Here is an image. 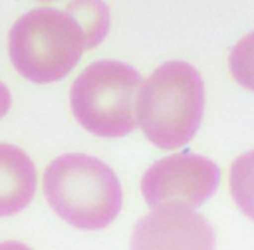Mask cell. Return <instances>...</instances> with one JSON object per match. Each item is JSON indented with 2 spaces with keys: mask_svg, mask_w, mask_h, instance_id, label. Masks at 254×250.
Listing matches in <instances>:
<instances>
[{
  "mask_svg": "<svg viewBox=\"0 0 254 250\" xmlns=\"http://www.w3.org/2000/svg\"><path fill=\"white\" fill-rule=\"evenodd\" d=\"M137 124L147 140L163 150L187 145L204 112V83L184 60H170L142 81L137 94Z\"/></svg>",
  "mask_w": 254,
  "mask_h": 250,
  "instance_id": "6da1fadb",
  "label": "cell"
},
{
  "mask_svg": "<svg viewBox=\"0 0 254 250\" xmlns=\"http://www.w3.org/2000/svg\"><path fill=\"white\" fill-rule=\"evenodd\" d=\"M44 194L54 212L80 230H102L118 217L123 190L106 162L87 153H64L44 174Z\"/></svg>",
  "mask_w": 254,
  "mask_h": 250,
  "instance_id": "7a4b0ae2",
  "label": "cell"
},
{
  "mask_svg": "<svg viewBox=\"0 0 254 250\" xmlns=\"http://www.w3.org/2000/svg\"><path fill=\"white\" fill-rule=\"evenodd\" d=\"M85 50L80 24L51 7L21 16L9 31V55L16 71L33 83H54L71 73Z\"/></svg>",
  "mask_w": 254,
  "mask_h": 250,
  "instance_id": "3957f363",
  "label": "cell"
},
{
  "mask_svg": "<svg viewBox=\"0 0 254 250\" xmlns=\"http://www.w3.org/2000/svg\"><path fill=\"white\" fill-rule=\"evenodd\" d=\"M142 76L120 60H97L74 80L69 92L76 121L95 137L121 138L137 128Z\"/></svg>",
  "mask_w": 254,
  "mask_h": 250,
  "instance_id": "277c9868",
  "label": "cell"
},
{
  "mask_svg": "<svg viewBox=\"0 0 254 250\" xmlns=\"http://www.w3.org/2000/svg\"><path fill=\"white\" fill-rule=\"evenodd\" d=\"M220 167L197 153H173L154 162L142 176V195L151 207L202 205L220 185Z\"/></svg>",
  "mask_w": 254,
  "mask_h": 250,
  "instance_id": "5b68a950",
  "label": "cell"
},
{
  "mask_svg": "<svg viewBox=\"0 0 254 250\" xmlns=\"http://www.w3.org/2000/svg\"><path fill=\"white\" fill-rule=\"evenodd\" d=\"M131 250H214V231L195 210L164 203L135 224Z\"/></svg>",
  "mask_w": 254,
  "mask_h": 250,
  "instance_id": "8992f818",
  "label": "cell"
},
{
  "mask_svg": "<svg viewBox=\"0 0 254 250\" xmlns=\"http://www.w3.org/2000/svg\"><path fill=\"white\" fill-rule=\"evenodd\" d=\"M37 188V169L24 150L0 144V217L30 205Z\"/></svg>",
  "mask_w": 254,
  "mask_h": 250,
  "instance_id": "52a82bcc",
  "label": "cell"
},
{
  "mask_svg": "<svg viewBox=\"0 0 254 250\" xmlns=\"http://www.w3.org/2000/svg\"><path fill=\"white\" fill-rule=\"evenodd\" d=\"M66 12L80 24L85 35V50L94 49L109 30V9L102 0H73Z\"/></svg>",
  "mask_w": 254,
  "mask_h": 250,
  "instance_id": "ba28073f",
  "label": "cell"
},
{
  "mask_svg": "<svg viewBox=\"0 0 254 250\" xmlns=\"http://www.w3.org/2000/svg\"><path fill=\"white\" fill-rule=\"evenodd\" d=\"M230 194L239 209L254 221V150L239 155L232 164Z\"/></svg>",
  "mask_w": 254,
  "mask_h": 250,
  "instance_id": "9c48e42d",
  "label": "cell"
},
{
  "mask_svg": "<svg viewBox=\"0 0 254 250\" xmlns=\"http://www.w3.org/2000/svg\"><path fill=\"white\" fill-rule=\"evenodd\" d=\"M230 74L241 87L254 92V31L232 49L228 57Z\"/></svg>",
  "mask_w": 254,
  "mask_h": 250,
  "instance_id": "30bf717a",
  "label": "cell"
},
{
  "mask_svg": "<svg viewBox=\"0 0 254 250\" xmlns=\"http://www.w3.org/2000/svg\"><path fill=\"white\" fill-rule=\"evenodd\" d=\"M10 105H12V97H10V92L5 85L0 81V119L9 112Z\"/></svg>",
  "mask_w": 254,
  "mask_h": 250,
  "instance_id": "8fae6325",
  "label": "cell"
},
{
  "mask_svg": "<svg viewBox=\"0 0 254 250\" xmlns=\"http://www.w3.org/2000/svg\"><path fill=\"white\" fill-rule=\"evenodd\" d=\"M0 250H31L28 245L21 244V242H14V240H9V242H2L0 244Z\"/></svg>",
  "mask_w": 254,
  "mask_h": 250,
  "instance_id": "7c38bea8",
  "label": "cell"
},
{
  "mask_svg": "<svg viewBox=\"0 0 254 250\" xmlns=\"http://www.w3.org/2000/svg\"><path fill=\"white\" fill-rule=\"evenodd\" d=\"M40 2H54V0H40Z\"/></svg>",
  "mask_w": 254,
  "mask_h": 250,
  "instance_id": "4fadbf2b",
  "label": "cell"
}]
</instances>
